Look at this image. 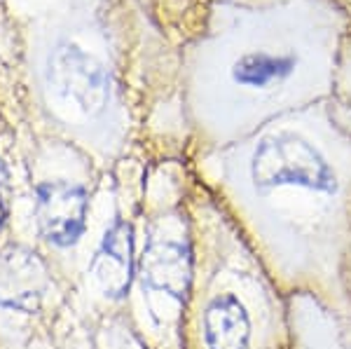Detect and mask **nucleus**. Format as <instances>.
<instances>
[{
	"label": "nucleus",
	"mask_w": 351,
	"mask_h": 349,
	"mask_svg": "<svg viewBox=\"0 0 351 349\" xmlns=\"http://www.w3.org/2000/svg\"><path fill=\"white\" fill-rule=\"evenodd\" d=\"M218 204L286 296L351 317V129L330 110L300 108L234 141Z\"/></svg>",
	"instance_id": "f257e3e1"
},
{
	"label": "nucleus",
	"mask_w": 351,
	"mask_h": 349,
	"mask_svg": "<svg viewBox=\"0 0 351 349\" xmlns=\"http://www.w3.org/2000/svg\"><path fill=\"white\" fill-rule=\"evenodd\" d=\"M192 246L197 349H293L288 296L279 289L220 204L202 213Z\"/></svg>",
	"instance_id": "f03ea898"
},
{
	"label": "nucleus",
	"mask_w": 351,
	"mask_h": 349,
	"mask_svg": "<svg viewBox=\"0 0 351 349\" xmlns=\"http://www.w3.org/2000/svg\"><path fill=\"white\" fill-rule=\"evenodd\" d=\"M36 218L43 237L56 246H73L87 228V193L66 181L43 183L36 193Z\"/></svg>",
	"instance_id": "7ed1b4c3"
},
{
	"label": "nucleus",
	"mask_w": 351,
	"mask_h": 349,
	"mask_svg": "<svg viewBox=\"0 0 351 349\" xmlns=\"http://www.w3.org/2000/svg\"><path fill=\"white\" fill-rule=\"evenodd\" d=\"M288 322L293 349H351V317L314 296H288Z\"/></svg>",
	"instance_id": "20e7f679"
},
{
	"label": "nucleus",
	"mask_w": 351,
	"mask_h": 349,
	"mask_svg": "<svg viewBox=\"0 0 351 349\" xmlns=\"http://www.w3.org/2000/svg\"><path fill=\"white\" fill-rule=\"evenodd\" d=\"M47 77L64 99L75 101L77 106L96 115L108 101V80L106 73L77 47H59L49 56Z\"/></svg>",
	"instance_id": "39448f33"
},
{
	"label": "nucleus",
	"mask_w": 351,
	"mask_h": 349,
	"mask_svg": "<svg viewBox=\"0 0 351 349\" xmlns=\"http://www.w3.org/2000/svg\"><path fill=\"white\" fill-rule=\"evenodd\" d=\"M49 286L45 263L36 251L8 246L0 251V305L33 314L43 305Z\"/></svg>",
	"instance_id": "423d86ee"
},
{
	"label": "nucleus",
	"mask_w": 351,
	"mask_h": 349,
	"mask_svg": "<svg viewBox=\"0 0 351 349\" xmlns=\"http://www.w3.org/2000/svg\"><path fill=\"white\" fill-rule=\"evenodd\" d=\"M141 277L150 289L185 302L192 284V246L157 241L141 256Z\"/></svg>",
	"instance_id": "0eeeda50"
},
{
	"label": "nucleus",
	"mask_w": 351,
	"mask_h": 349,
	"mask_svg": "<svg viewBox=\"0 0 351 349\" xmlns=\"http://www.w3.org/2000/svg\"><path fill=\"white\" fill-rule=\"evenodd\" d=\"M92 272L108 296H124L134 272V232L132 225L117 221L106 232L104 244L92 263Z\"/></svg>",
	"instance_id": "6e6552de"
},
{
	"label": "nucleus",
	"mask_w": 351,
	"mask_h": 349,
	"mask_svg": "<svg viewBox=\"0 0 351 349\" xmlns=\"http://www.w3.org/2000/svg\"><path fill=\"white\" fill-rule=\"evenodd\" d=\"M10 206H12V183H10L8 169L0 162V228L8 223Z\"/></svg>",
	"instance_id": "1a4fd4ad"
},
{
	"label": "nucleus",
	"mask_w": 351,
	"mask_h": 349,
	"mask_svg": "<svg viewBox=\"0 0 351 349\" xmlns=\"http://www.w3.org/2000/svg\"><path fill=\"white\" fill-rule=\"evenodd\" d=\"M349 300H351V267H349Z\"/></svg>",
	"instance_id": "9d476101"
}]
</instances>
